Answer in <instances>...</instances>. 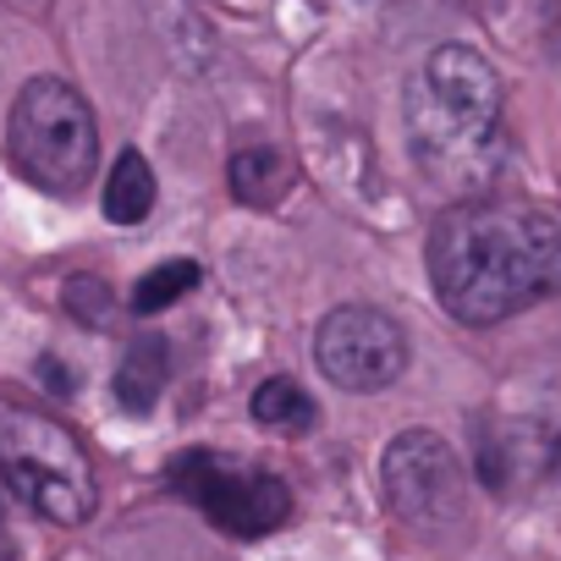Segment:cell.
Instances as JSON below:
<instances>
[{
  "mask_svg": "<svg viewBox=\"0 0 561 561\" xmlns=\"http://www.w3.org/2000/svg\"><path fill=\"white\" fill-rule=\"evenodd\" d=\"M435 298L462 325H501L561 293V215L523 198H462L430 231Z\"/></svg>",
  "mask_w": 561,
  "mask_h": 561,
  "instance_id": "6da1fadb",
  "label": "cell"
},
{
  "mask_svg": "<svg viewBox=\"0 0 561 561\" xmlns=\"http://www.w3.org/2000/svg\"><path fill=\"white\" fill-rule=\"evenodd\" d=\"M314 364L342 391H386L408 369V331L369 304H342L314 331Z\"/></svg>",
  "mask_w": 561,
  "mask_h": 561,
  "instance_id": "52a82bcc",
  "label": "cell"
},
{
  "mask_svg": "<svg viewBox=\"0 0 561 561\" xmlns=\"http://www.w3.org/2000/svg\"><path fill=\"white\" fill-rule=\"evenodd\" d=\"M165 375H171L165 342H160V336L133 342L127 358H122V369H116V402H122L127 413H149V408L160 402V391H165Z\"/></svg>",
  "mask_w": 561,
  "mask_h": 561,
  "instance_id": "ba28073f",
  "label": "cell"
},
{
  "mask_svg": "<svg viewBox=\"0 0 561 561\" xmlns=\"http://www.w3.org/2000/svg\"><path fill=\"white\" fill-rule=\"evenodd\" d=\"M171 490L187 495L215 528L237 534V539H259L270 528L287 523L293 512V490L280 484L275 473L264 468H242L231 457H215V451H182L171 462Z\"/></svg>",
  "mask_w": 561,
  "mask_h": 561,
  "instance_id": "5b68a950",
  "label": "cell"
},
{
  "mask_svg": "<svg viewBox=\"0 0 561 561\" xmlns=\"http://www.w3.org/2000/svg\"><path fill=\"white\" fill-rule=\"evenodd\" d=\"M7 149H12V165L34 187L61 193V198L83 193L100 160V127H94L89 100L67 78L23 83L12 122H7Z\"/></svg>",
  "mask_w": 561,
  "mask_h": 561,
  "instance_id": "277c9868",
  "label": "cell"
},
{
  "mask_svg": "<svg viewBox=\"0 0 561 561\" xmlns=\"http://www.w3.org/2000/svg\"><path fill=\"white\" fill-rule=\"evenodd\" d=\"M408 144L430 182L446 193H484L506 160L501 78L468 45H440L408 83Z\"/></svg>",
  "mask_w": 561,
  "mask_h": 561,
  "instance_id": "7a4b0ae2",
  "label": "cell"
},
{
  "mask_svg": "<svg viewBox=\"0 0 561 561\" xmlns=\"http://www.w3.org/2000/svg\"><path fill=\"white\" fill-rule=\"evenodd\" d=\"M380 479H386L391 512H397L408 528L435 534V528H451V523L462 517L468 479H462L457 451H451L435 430H402V435L386 446Z\"/></svg>",
  "mask_w": 561,
  "mask_h": 561,
  "instance_id": "8992f818",
  "label": "cell"
},
{
  "mask_svg": "<svg viewBox=\"0 0 561 561\" xmlns=\"http://www.w3.org/2000/svg\"><path fill=\"white\" fill-rule=\"evenodd\" d=\"M248 413H253V424H264V430H275V435H304V430L314 424V402H309V391H304L298 380H287V375L264 380V386L253 391Z\"/></svg>",
  "mask_w": 561,
  "mask_h": 561,
  "instance_id": "30bf717a",
  "label": "cell"
},
{
  "mask_svg": "<svg viewBox=\"0 0 561 561\" xmlns=\"http://www.w3.org/2000/svg\"><path fill=\"white\" fill-rule=\"evenodd\" d=\"M231 193L253 209L275 204L280 193H287V160H280L275 149H237L231 154Z\"/></svg>",
  "mask_w": 561,
  "mask_h": 561,
  "instance_id": "8fae6325",
  "label": "cell"
},
{
  "mask_svg": "<svg viewBox=\"0 0 561 561\" xmlns=\"http://www.w3.org/2000/svg\"><path fill=\"white\" fill-rule=\"evenodd\" d=\"M67 304H72V314L78 320H89V325H111L116 320V298H111V287L100 275H78V280H67Z\"/></svg>",
  "mask_w": 561,
  "mask_h": 561,
  "instance_id": "4fadbf2b",
  "label": "cell"
},
{
  "mask_svg": "<svg viewBox=\"0 0 561 561\" xmlns=\"http://www.w3.org/2000/svg\"><path fill=\"white\" fill-rule=\"evenodd\" d=\"M193 287H198V264H193V259L154 264L149 275H138V287H133V309H138V314H160V309L182 304Z\"/></svg>",
  "mask_w": 561,
  "mask_h": 561,
  "instance_id": "7c38bea8",
  "label": "cell"
},
{
  "mask_svg": "<svg viewBox=\"0 0 561 561\" xmlns=\"http://www.w3.org/2000/svg\"><path fill=\"white\" fill-rule=\"evenodd\" d=\"M149 209H154V171L138 149H127L105 176V215L116 226H144Z\"/></svg>",
  "mask_w": 561,
  "mask_h": 561,
  "instance_id": "9c48e42d",
  "label": "cell"
},
{
  "mask_svg": "<svg viewBox=\"0 0 561 561\" xmlns=\"http://www.w3.org/2000/svg\"><path fill=\"white\" fill-rule=\"evenodd\" d=\"M0 473H7L12 495L23 506H34L39 517L50 523H89L100 490H94V468H89V451L78 446V435L28 408V402H12L0 397Z\"/></svg>",
  "mask_w": 561,
  "mask_h": 561,
  "instance_id": "3957f363",
  "label": "cell"
}]
</instances>
